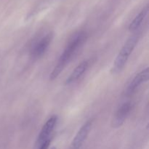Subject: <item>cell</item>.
<instances>
[{
	"mask_svg": "<svg viewBox=\"0 0 149 149\" xmlns=\"http://www.w3.org/2000/svg\"><path fill=\"white\" fill-rule=\"evenodd\" d=\"M51 143V138L50 139H48L47 141H45V142H43L42 143H41L40 145L38 146V149H48L49 145H50Z\"/></svg>",
	"mask_w": 149,
	"mask_h": 149,
	"instance_id": "30bf717a",
	"label": "cell"
},
{
	"mask_svg": "<svg viewBox=\"0 0 149 149\" xmlns=\"http://www.w3.org/2000/svg\"><path fill=\"white\" fill-rule=\"evenodd\" d=\"M86 39H87V34L84 31H79L73 36L68 45L65 46L63 53L60 56L56 65L50 74L49 79L55 80L60 75L65 67L68 65V63L72 60L77 51L82 47L84 42H86Z\"/></svg>",
	"mask_w": 149,
	"mask_h": 149,
	"instance_id": "6da1fadb",
	"label": "cell"
},
{
	"mask_svg": "<svg viewBox=\"0 0 149 149\" xmlns=\"http://www.w3.org/2000/svg\"><path fill=\"white\" fill-rule=\"evenodd\" d=\"M51 149H56V148H55V147H52V148H51Z\"/></svg>",
	"mask_w": 149,
	"mask_h": 149,
	"instance_id": "8fae6325",
	"label": "cell"
},
{
	"mask_svg": "<svg viewBox=\"0 0 149 149\" xmlns=\"http://www.w3.org/2000/svg\"><path fill=\"white\" fill-rule=\"evenodd\" d=\"M148 13V6H146L136 16H135V18L133 19L131 23L129 26V30L130 31H136L138 28L140 27L141 24H142L143 21L144 20V19L146 17L147 14Z\"/></svg>",
	"mask_w": 149,
	"mask_h": 149,
	"instance_id": "9c48e42d",
	"label": "cell"
},
{
	"mask_svg": "<svg viewBox=\"0 0 149 149\" xmlns=\"http://www.w3.org/2000/svg\"><path fill=\"white\" fill-rule=\"evenodd\" d=\"M89 65H90L89 61H84L81 62L79 65H78L76 67L75 69L72 71V73L70 74L69 77L67 78V79L65 80V84L66 85H68V84H72L73 82L77 81L87 71V69L89 67Z\"/></svg>",
	"mask_w": 149,
	"mask_h": 149,
	"instance_id": "ba28073f",
	"label": "cell"
},
{
	"mask_svg": "<svg viewBox=\"0 0 149 149\" xmlns=\"http://www.w3.org/2000/svg\"><path fill=\"white\" fill-rule=\"evenodd\" d=\"M148 68H146L145 69H143L141 72L138 73L134 77V79L132 80L130 84H129L128 87L127 88L126 91H125V95L130 96L132 94H133L134 92L139 87V86L141 84L148 81Z\"/></svg>",
	"mask_w": 149,
	"mask_h": 149,
	"instance_id": "52a82bcc",
	"label": "cell"
},
{
	"mask_svg": "<svg viewBox=\"0 0 149 149\" xmlns=\"http://www.w3.org/2000/svg\"><path fill=\"white\" fill-rule=\"evenodd\" d=\"M57 122H58V116H55V115L51 116L47 121L46 123L42 127V130H41L39 137H38L37 142H36L37 146L47 140L50 139V135L53 132L54 129L57 125Z\"/></svg>",
	"mask_w": 149,
	"mask_h": 149,
	"instance_id": "8992f818",
	"label": "cell"
},
{
	"mask_svg": "<svg viewBox=\"0 0 149 149\" xmlns=\"http://www.w3.org/2000/svg\"><path fill=\"white\" fill-rule=\"evenodd\" d=\"M93 124V119H90L81 126L76 136L74 137L69 149H80L81 148L91 130Z\"/></svg>",
	"mask_w": 149,
	"mask_h": 149,
	"instance_id": "277c9868",
	"label": "cell"
},
{
	"mask_svg": "<svg viewBox=\"0 0 149 149\" xmlns=\"http://www.w3.org/2000/svg\"><path fill=\"white\" fill-rule=\"evenodd\" d=\"M138 40H139V34H138V33L132 35L127 40V42H125L124 46L119 51V54H118L114 62H113V66L111 70L112 74H118L125 68V65H126L130 55L132 54V51L135 49Z\"/></svg>",
	"mask_w": 149,
	"mask_h": 149,
	"instance_id": "7a4b0ae2",
	"label": "cell"
},
{
	"mask_svg": "<svg viewBox=\"0 0 149 149\" xmlns=\"http://www.w3.org/2000/svg\"><path fill=\"white\" fill-rule=\"evenodd\" d=\"M132 110V103L130 102H126L122 104L116 111V114L111 122V126L113 128H119L125 123L128 115Z\"/></svg>",
	"mask_w": 149,
	"mask_h": 149,
	"instance_id": "5b68a950",
	"label": "cell"
},
{
	"mask_svg": "<svg viewBox=\"0 0 149 149\" xmlns=\"http://www.w3.org/2000/svg\"><path fill=\"white\" fill-rule=\"evenodd\" d=\"M53 39V33H48L45 36H42L34 45L31 49V56L33 59H37L42 57L46 52Z\"/></svg>",
	"mask_w": 149,
	"mask_h": 149,
	"instance_id": "3957f363",
	"label": "cell"
}]
</instances>
